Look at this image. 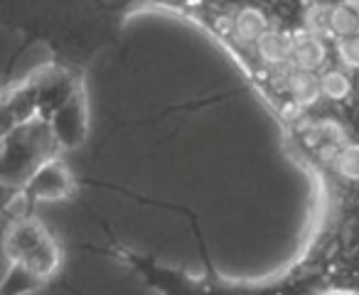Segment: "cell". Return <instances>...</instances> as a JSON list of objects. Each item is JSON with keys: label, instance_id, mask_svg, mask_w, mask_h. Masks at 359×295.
<instances>
[{"label": "cell", "instance_id": "6da1fadb", "mask_svg": "<svg viewBox=\"0 0 359 295\" xmlns=\"http://www.w3.org/2000/svg\"><path fill=\"white\" fill-rule=\"evenodd\" d=\"M123 261L138 270L140 278L145 280L148 288H153L158 295H290L285 293L290 278H293L295 268L278 270L276 275L259 280H231L222 278V275L210 273L207 278H192V275L182 273V270L168 268V266L155 263L153 259L145 256H135L130 251H121ZM320 290H310V293H293V295H315Z\"/></svg>", "mask_w": 359, "mask_h": 295}, {"label": "cell", "instance_id": "7a4b0ae2", "mask_svg": "<svg viewBox=\"0 0 359 295\" xmlns=\"http://www.w3.org/2000/svg\"><path fill=\"white\" fill-rule=\"evenodd\" d=\"M60 153L62 148L52 135L50 123L42 118L30 121L0 138V182L22 190L27 180L45 163L60 158Z\"/></svg>", "mask_w": 359, "mask_h": 295}, {"label": "cell", "instance_id": "3957f363", "mask_svg": "<svg viewBox=\"0 0 359 295\" xmlns=\"http://www.w3.org/2000/svg\"><path fill=\"white\" fill-rule=\"evenodd\" d=\"M37 89V106H40V118L50 121L76 91L81 89V81L76 74L67 69H57V67H47L32 74Z\"/></svg>", "mask_w": 359, "mask_h": 295}, {"label": "cell", "instance_id": "277c9868", "mask_svg": "<svg viewBox=\"0 0 359 295\" xmlns=\"http://www.w3.org/2000/svg\"><path fill=\"white\" fill-rule=\"evenodd\" d=\"M52 135L62 151H74L89 135V106H86L84 86L52 116L50 121Z\"/></svg>", "mask_w": 359, "mask_h": 295}, {"label": "cell", "instance_id": "5b68a950", "mask_svg": "<svg viewBox=\"0 0 359 295\" xmlns=\"http://www.w3.org/2000/svg\"><path fill=\"white\" fill-rule=\"evenodd\" d=\"M35 118H40V106H37V89L32 76L0 91V138H6L8 133Z\"/></svg>", "mask_w": 359, "mask_h": 295}, {"label": "cell", "instance_id": "8992f818", "mask_svg": "<svg viewBox=\"0 0 359 295\" xmlns=\"http://www.w3.org/2000/svg\"><path fill=\"white\" fill-rule=\"evenodd\" d=\"M74 192V177H72L69 167L55 158V160L45 163L35 175L27 180L22 187V200L30 202H57L67 200Z\"/></svg>", "mask_w": 359, "mask_h": 295}, {"label": "cell", "instance_id": "52a82bcc", "mask_svg": "<svg viewBox=\"0 0 359 295\" xmlns=\"http://www.w3.org/2000/svg\"><path fill=\"white\" fill-rule=\"evenodd\" d=\"M50 236L52 234L40 221L32 219V217H25V219H18L11 224L6 239H3V249H6V256L11 259V263H25Z\"/></svg>", "mask_w": 359, "mask_h": 295}, {"label": "cell", "instance_id": "ba28073f", "mask_svg": "<svg viewBox=\"0 0 359 295\" xmlns=\"http://www.w3.org/2000/svg\"><path fill=\"white\" fill-rule=\"evenodd\" d=\"M293 40V67L303 71H315L325 64L327 60V50H325V42L320 37L310 35L308 30H295L290 35Z\"/></svg>", "mask_w": 359, "mask_h": 295}, {"label": "cell", "instance_id": "9c48e42d", "mask_svg": "<svg viewBox=\"0 0 359 295\" xmlns=\"http://www.w3.org/2000/svg\"><path fill=\"white\" fill-rule=\"evenodd\" d=\"M259 57L271 67H288L293 64V40L278 30H269L256 42Z\"/></svg>", "mask_w": 359, "mask_h": 295}, {"label": "cell", "instance_id": "30bf717a", "mask_svg": "<svg viewBox=\"0 0 359 295\" xmlns=\"http://www.w3.org/2000/svg\"><path fill=\"white\" fill-rule=\"evenodd\" d=\"M288 94L293 99V104L298 106H313L318 104V99L323 96V86H320V76L315 71H303L293 69L285 79Z\"/></svg>", "mask_w": 359, "mask_h": 295}, {"label": "cell", "instance_id": "8fae6325", "mask_svg": "<svg viewBox=\"0 0 359 295\" xmlns=\"http://www.w3.org/2000/svg\"><path fill=\"white\" fill-rule=\"evenodd\" d=\"M269 32V20L259 8H244L234 18V37L244 45H256Z\"/></svg>", "mask_w": 359, "mask_h": 295}, {"label": "cell", "instance_id": "7c38bea8", "mask_svg": "<svg viewBox=\"0 0 359 295\" xmlns=\"http://www.w3.org/2000/svg\"><path fill=\"white\" fill-rule=\"evenodd\" d=\"M25 266L47 283V280H50L62 266V249H60V244H57L55 236H50V239H47L45 244H42L40 249H37L35 254L25 261Z\"/></svg>", "mask_w": 359, "mask_h": 295}, {"label": "cell", "instance_id": "4fadbf2b", "mask_svg": "<svg viewBox=\"0 0 359 295\" xmlns=\"http://www.w3.org/2000/svg\"><path fill=\"white\" fill-rule=\"evenodd\" d=\"M42 285H45V280L32 273L25 263H11V270L0 283V295H25L42 288Z\"/></svg>", "mask_w": 359, "mask_h": 295}, {"label": "cell", "instance_id": "5bb4252c", "mask_svg": "<svg viewBox=\"0 0 359 295\" xmlns=\"http://www.w3.org/2000/svg\"><path fill=\"white\" fill-rule=\"evenodd\" d=\"M330 11H332V6H327V3H313L303 15V30H308L310 35L320 37V40L332 35V30H330Z\"/></svg>", "mask_w": 359, "mask_h": 295}, {"label": "cell", "instance_id": "9a60e30c", "mask_svg": "<svg viewBox=\"0 0 359 295\" xmlns=\"http://www.w3.org/2000/svg\"><path fill=\"white\" fill-rule=\"evenodd\" d=\"M330 30L339 40L354 37L359 32V15L344 6H332V11H330Z\"/></svg>", "mask_w": 359, "mask_h": 295}, {"label": "cell", "instance_id": "2e32d148", "mask_svg": "<svg viewBox=\"0 0 359 295\" xmlns=\"http://www.w3.org/2000/svg\"><path fill=\"white\" fill-rule=\"evenodd\" d=\"M334 170L344 180H359V143H347L334 160Z\"/></svg>", "mask_w": 359, "mask_h": 295}, {"label": "cell", "instance_id": "e0dca14e", "mask_svg": "<svg viewBox=\"0 0 359 295\" xmlns=\"http://www.w3.org/2000/svg\"><path fill=\"white\" fill-rule=\"evenodd\" d=\"M320 86H323V94L327 96V99H344V96L352 91V84H349V79L342 74V71L337 69H330L325 71L323 76H320Z\"/></svg>", "mask_w": 359, "mask_h": 295}, {"label": "cell", "instance_id": "ac0fdd59", "mask_svg": "<svg viewBox=\"0 0 359 295\" xmlns=\"http://www.w3.org/2000/svg\"><path fill=\"white\" fill-rule=\"evenodd\" d=\"M337 55H339V60H342L344 67H349V69H359V35L339 40L337 42Z\"/></svg>", "mask_w": 359, "mask_h": 295}, {"label": "cell", "instance_id": "d6986e66", "mask_svg": "<svg viewBox=\"0 0 359 295\" xmlns=\"http://www.w3.org/2000/svg\"><path fill=\"white\" fill-rule=\"evenodd\" d=\"M18 200H22V190L13 185H6V182H0V212H6L8 207H13Z\"/></svg>", "mask_w": 359, "mask_h": 295}, {"label": "cell", "instance_id": "ffe728a7", "mask_svg": "<svg viewBox=\"0 0 359 295\" xmlns=\"http://www.w3.org/2000/svg\"><path fill=\"white\" fill-rule=\"evenodd\" d=\"M339 151H342V148H339L337 143H325V145H320V148H318V156H320V160H323L325 165H334Z\"/></svg>", "mask_w": 359, "mask_h": 295}, {"label": "cell", "instance_id": "44dd1931", "mask_svg": "<svg viewBox=\"0 0 359 295\" xmlns=\"http://www.w3.org/2000/svg\"><path fill=\"white\" fill-rule=\"evenodd\" d=\"M320 295H359V293H354V290H337V288H325Z\"/></svg>", "mask_w": 359, "mask_h": 295}, {"label": "cell", "instance_id": "7402d4cb", "mask_svg": "<svg viewBox=\"0 0 359 295\" xmlns=\"http://www.w3.org/2000/svg\"><path fill=\"white\" fill-rule=\"evenodd\" d=\"M342 6L349 8V11H354L359 15V0H342Z\"/></svg>", "mask_w": 359, "mask_h": 295}]
</instances>
